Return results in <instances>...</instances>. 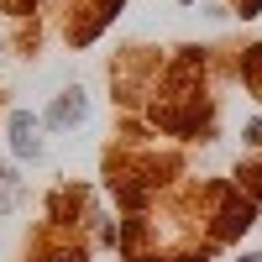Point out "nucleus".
<instances>
[{
	"mask_svg": "<svg viewBox=\"0 0 262 262\" xmlns=\"http://www.w3.org/2000/svg\"><path fill=\"white\" fill-rule=\"evenodd\" d=\"M11 147H16V158H42L48 152V142H42V121L37 116H27V111H16L11 116Z\"/></svg>",
	"mask_w": 262,
	"mask_h": 262,
	"instance_id": "obj_1",
	"label": "nucleus"
},
{
	"mask_svg": "<svg viewBox=\"0 0 262 262\" xmlns=\"http://www.w3.org/2000/svg\"><path fill=\"white\" fill-rule=\"evenodd\" d=\"M84 116H90V100H84V90H63V95L48 105V126H79Z\"/></svg>",
	"mask_w": 262,
	"mask_h": 262,
	"instance_id": "obj_2",
	"label": "nucleus"
},
{
	"mask_svg": "<svg viewBox=\"0 0 262 262\" xmlns=\"http://www.w3.org/2000/svg\"><path fill=\"white\" fill-rule=\"evenodd\" d=\"M16 200H21V179H16L11 163H0V215H11Z\"/></svg>",
	"mask_w": 262,
	"mask_h": 262,
	"instance_id": "obj_3",
	"label": "nucleus"
},
{
	"mask_svg": "<svg viewBox=\"0 0 262 262\" xmlns=\"http://www.w3.org/2000/svg\"><path fill=\"white\" fill-rule=\"evenodd\" d=\"M242 262H262V257H242Z\"/></svg>",
	"mask_w": 262,
	"mask_h": 262,
	"instance_id": "obj_4",
	"label": "nucleus"
}]
</instances>
